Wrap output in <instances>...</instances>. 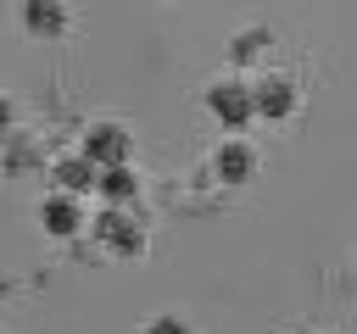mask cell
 I'll return each instance as SVG.
<instances>
[{"label":"cell","mask_w":357,"mask_h":334,"mask_svg":"<svg viewBox=\"0 0 357 334\" xmlns=\"http://www.w3.org/2000/svg\"><path fill=\"white\" fill-rule=\"evenodd\" d=\"M78 156H84L95 173H106V167H128V156H134V134H128L123 122L100 117V122H89V128H84Z\"/></svg>","instance_id":"1"},{"label":"cell","mask_w":357,"mask_h":334,"mask_svg":"<svg viewBox=\"0 0 357 334\" xmlns=\"http://www.w3.org/2000/svg\"><path fill=\"white\" fill-rule=\"evenodd\" d=\"M296 106H301V84H296L290 72H262V78L251 84V111H257L262 122H290Z\"/></svg>","instance_id":"2"},{"label":"cell","mask_w":357,"mask_h":334,"mask_svg":"<svg viewBox=\"0 0 357 334\" xmlns=\"http://www.w3.org/2000/svg\"><path fill=\"white\" fill-rule=\"evenodd\" d=\"M206 111L229 128V134H240L257 111H251V84L240 78V72H229V78H212L206 84Z\"/></svg>","instance_id":"3"},{"label":"cell","mask_w":357,"mask_h":334,"mask_svg":"<svg viewBox=\"0 0 357 334\" xmlns=\"http://www.w3.org/2000/svg\"><path fill=\"white\" fill-rule=\"evenodd\" d=\"M89 234H95L112 256H145V223H134V217L117 212V206H100V212L89 217Z\"/></svg>","instance_id":"4"},{"label":"cell","mask_w":357,"mask_h":334,"mask_svg":"<svg viewBox=\"0 0 357 334\" xmlns=\"http://www.w3.org/2000/svg\"><path fill=\"white\" fill-rule=\"evenodd\" d=\"M212 173H218L223 184H251V178H257V150H251V139L229 134V139L212 150Z\"/></svg>","instance_id":"5"},{"label":"cell","mask_w":357,"mask_h":334,"mask_svg":"<svg viewBox=\"0 0 357 334\" xmlns=\"http://www.w3.org/2000/svg\"><path fill=\"white\" fill-rule=\"evenodd\" d=\"M84 223H89V217H84V200H73V195H56V189L39 200V228H45L50 239H73Z\"/></svg>","instance_id":"6"},{"label":"cell","mask_w":357,"mask_h":334,"mask_svg":"<svg viewBox=\"0 0 357 334\" xmlns=\"http://www.w3.org/2000/svg\"><path fill=\"white\" fill-rule=\"evenodd\" d=\"M95 195H100V206L128 212L139 200V173L134 167H106V173H95Z\"/></svg>","instance_id":"7"},{"label":"cell","mask_w":357,"mask_h":334,"mask_svg":"<svg viewBox=\"0 0 357 334\" xmlns=\"http://www.w3.org/2000/svg\"><path fill=\"white\" fill-rule=\"evenodd\" d=\"M50 178H56V195H73V200H84L89 189H95V167L73 150V156H56L50 161Z\"/></svg>","instance_id":"8"},{"label":"cell","mask_w":357,"mask_h":334,"mask_svg":"<svg viewBox=\"0 0 357 334\" xmlns=\"http://www.w3.org/2000/svg\"><path fill=\"white\" fill-rule=\"evenodd\" d=\"M22 28L56 39V33L67 28V6H61V0H28V6H22Z\"/></svg>","instance_id":"9"},{"label":"cell","mask_w":357,"mask_h":334,"mask_svg":"<svg viewBox=\"0 0 357 334\" xmlns=\"http://www.w3.org/2000/svg\"><path fill=\"white\" fill-rule=\"evenodd\" d=\"M268 39H273L268 28H240V33L229 39V56H234V61H251V56H257V50H262Z\"/></svg>","instance_id":"10"},{"label":"cell","mask_w":357,"mask_h":334,"mask_svg":"<svg viewBox=\"0 0 357 334\" xmlns=\"http://www.w3.org/2000/svg\"><path fill=\"white\" fill-rule=\"evenodd\" d=\"M145 334H190V323H184L178 312H156V317L145 323Z\"/></svg>","instance_id":"11"},{"label":"cell","mask_w":357,"mask_h":334,"mask_svg":"<svg viewBox=\"0 0 357 334\" xmlns=\"http://www.w3.org/2000/svg\"><path fill=\"white\" fill-rule=\"evenodd\" d=\"M11 139V100H0V145Z\"/></svg>","instance_id":"12"}]
</instances>
